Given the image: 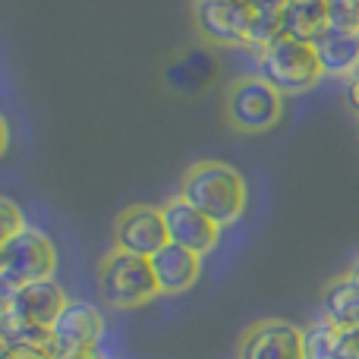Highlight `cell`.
I'll list each match as a JSON object with an SVG mask.
<instances>
[{
  "instance_id": "1",
  "label": "cell",
  "mask_w": 359,
  "mask_h": 359,
  "mask_svg": "<svg viewBox=\"0 0 359 359\" xmlns=\"http://www.w3.org/2000/svg\"><path fill=\"white\" fill-rule=\"evenodd\" d=\"M177 196L196 211H202L221 230L240 221L249 205L246 180L227 161H196L180 180Z\"/></svg>"
},
{
  "instance_id": "2",
  "label": "cell",
  "mask_w": 359,
  "mask_h": 359,
  "mask_svg": "<svg viewBox=\"0 0 359 359\" xmlns=\"http://www.w3.org/2000/svg\"><path fill=\"white\" fill-rule=\"evenodd\" d=\"M262 79L280 95H306L325 79V69L316 57V48L309 41H297V38H278L268 44L265 50H255Z\"/></svg>"
},
{
  "instance_id": "3",
  "label": "cell",
  "mask_w": 359,
  "mask_h": 359,
  "mask_svg": "<svg viewBox=\"0 0 359 359\" xmlns=\"http://www.w3.org/2000/svg\"><path fill=\"white\" fill-rule=\"evenodd\" d=\"M98 293L111 309H139L161 297L151 262L142 255L111 249L98 265Z\"/></svg>"
},
{
  "instance_id": "4",
  "label": "cell",
  "mask_w": 359,
  "mask_h": 359,
  "mask_svg": "<svg viewBox=\"0 0 359 359\" xmlns=\"http://www.w3.org/2000/svg\"><path fill=\"white\" fill-rule=\"evenodd\" d=\"M224 114L236 133L259 136V133L278 126L280 114H284V95L268 86L262 76H243L227 88Z\"/></svg>"
},
{
  "instance_id": "5",
  "label": "cell",
  "mask_w": 359,
  "mask_h": 359,
  "mask_svg": "<svg viewBox=\"0 0 359 359\" xmlns=\"http://www.w3.org/2000/svg\"><path fill=\"white\" fill-rule=\"evenodd\" d=\"M57 271V249L41 230L25 227L6 246H0V280L6 287H22L32 280L54 278Z\"/></svg>"
},
{
  "instance_id": "6",
  "label": "cell",
  "mask_w": 359,
  "mask_h": 359,
  "mask_svg": "<svg viewBox=\"0 0 359 359\" xmlns=\"http://www.w3.org/2000/svg\"><path fill=\"white\" fill-rule=\"evenodd\" d=\"M192 19L205 41L221 48H246L252 13L243 0H192Z\"/></svg>"
},
{
  "instance_id": "7",
  "label": "cell",
  "mask_w": 359,
  "mask_h": 359,
  "mask_svg": "<svg viewBox=\"0 0 359 359\" xmlns=\"http://www.w3.org/2000/svg\"><path fill=\"white\" fill-rule=\"evenodd\" d=\"M161 246H168V227L164 215L155 205H130L117 215L114 224V249L151 259Z\"/></svg>"
},
{
  "instance_id": "8",
  "label": "cell",
  "mask_w": 359,
  "mask_h": 359,
  "mask_svg": "<svg viewBox=\"0 0 359 359\" xmlns=\"http://www.w3.org/2000/svg\"><path fill=\"white\" fill-rule=\"evenodd\" d=\"M240 359H306L303 328L287 318H262L243 334Z\"/></svg>"
},
{
  "instance_id": "9",
  "label": "cell",
  "mask_w": 359,
  "mask_h": 359,
  "mask_svg": "<svg viewBox=\"0 0 359 359\" xmlns=\"http://www.w3.org/2000/svg\"><path fill=\"white\" fill-rule=\"evenodd\" d=\"M161 215H164V227H168V243H177V246L189 249L196 255H208L217 249L221 243V227L215 221L196 211L189 202H183L180 196L168 198L161 205Z\"/></svg>"
},
{
  "instance_id": "10",
  "label": "cell",
  "mask_w": 359,
  "mask_h": 359,
  "mask_svg": "<svg viewBox=\"0 0 359 359\" xmlns=\"http://www.w3.org/2000/svg\"><path fill=\"white\" fill-rule=\"evenodd\" d=\"M50 337H54V356L67 353V350L101 347L104 316H101L98 306L86 303V299H67V306L50 325Z\"/></svg>"
},
{
  "instance_id": "11",
  "label": "cell",
  "mask_w": 359,
  "mask_h": 359,
  "mask_svg": "<svg viewBox=\"0 0 359 359\" xmlns=\"http://www.w3.org/2000/svg\"><path fill=\"white\" fill-rule=\"evenodd\" d=\"M67 293L63 287L57 284L54 278H44V280H32V284H22L13 290V299L6 309L13 316L25 318L32 325H41V328H50L54 318L60 316V309L67 306Z\"/></svg>"
},
{
  "instance_id": "12",
  "label": "cell",
  "mask_w": 359,
  "mask_h": 359,
  "mask_svg": "<svg viewBox=\"0 0 359 359\" xmlns=\"http://www.w3.org/2000/svg\"><path fill=\"white\" fill-rule=\"evenodd\" d=\"M151 271H155L158 290L168 293V297H180V293H189L198 284V274H202V255L189 252V249L168 243L151 255Z\"/></svg>"
},
{
  "instance_id": "13",
  "label": "cell",
  "mask_w": 359,
  "mask_h": 359,
  "mask_svg": "<svg viewBox=\"0 0 359 359\" xmlns=\"http://www.w3.org/2000/svg\"><path fill=\"white\" fill-rule=\"evenodd\" d=\"M316 57L322 63L325 76H334V79H350L359 67V32L350 29H328L312 41Z\"/></svg>"
},
{
  "instance_id": "14",
  "label": "cell",
  "mask_w": 359,
  "mask_h": 359,
  "mask_svg": "<svg viewBox=\"0 0 359 359\" xmlns=\"http://www.w3.org/2000/svg\"><path fill=\"white\" fill-rule=\"evenodd\" d=\"M322 322H328L334 331L359 328V280L344 271L341 278L328 280L322 290Z\"/></svg>"
},
{
  "instance_id": "15",
  "label": "cell",
  "mask_w": 359,
  "mask_h": 359,
  "mask_svg": "<svg viewBox=\"0 0 359 359\" xmlns=\"http://www.w3.org/2000/svg\"><path fill=\"white\" fill-rule=\"evenodd\" d=\"M280 22H284L287 38L309 41V44L331 25L325 0H287L284 13H280Z\"/></svg>"
},
{
  "instance_id": "16",
  "label": "cell",
  "mask_w": 359,
  "mask_h": 359,
  "mask_svg": "<svg viewBox=\"0 0 359 359\" xmlns=\"http://www.w3.org/2000/svg\"><path fill=\"white\" fill-rule=\"evenodd\" d=\"M303 341L306 359H341V331H334L322 318L309 328H303Z\"/></svg>"
},
{
  "instance_id": "17",
  "label": "cell",
  "mask_w": 359,
  "mask_h": 359,
  "mask_svg": "<svg viewBox=\"0 0 359 359\" xmlns=\"http://www.w3.org/2000/svg\"><path fill=\"white\" fill-rule=\"evenodd\" d=\"M22 230H25L22 208H19L13 198L0 196V246H6V243H10L16 233H22Z\"/></svg>"
},
{
  "instance_id": "18",
  "label": "cell",
  "mask_w": 359,
  "mask_h": 359,
  "mask_svg": "<svg viewBox=\"0 0 359 359\" xmlns=\"http://www.w3.org/2000/svg\"><path fill=\"white\" fill-rule=\"evenodd\" d=\"M328 6V22L334 29H359V0H325Z\"/></svg>"
},
{
  "instance_id": "19",
  "label": "cell",
  "mask_w": 359,
  "mask_h": 359,
  "mask_svg": "<svg viewBox=\"0 0 359 359\" xmlns=\"http://www.w3.org/2000/svg\"><path fill=\"white\" fill-rule=\"evenodd\" d=\"M0 359H54V350L25 347V344H0Z\"/></svg>"
},
{
  "instance_id": "20",
  "label": "cell",
  "mask_w": 359,
  "mask_h": 359,
  "mask_svg": "<svg viewBox=\"0 0 359 359\" xmlns=\"http://www.w3.org/2000/svg\"><path fill=\"white\" fill-rule=\"evenodd\" d=\"M249 6L252 16H280L287 6V0H243Z\"/></svg>"
},
{
  "instance_id": "21",
  "label": "cell",
  "mask_w": 359,
  "mask_h": 359,
  "mask_svg": "<svg viewBox=\"0 0 359 359\" xmlns=\"http://www.w3.org/2000/svg\"><path fill=\"white\" fill-rule=\"evenodd\" d=\"M341 359H359V328L341 334Z\"/></svg>"
},
{
  "instance_id": "22",
  "label": "cell",
  "mask_w": 359,
  "mask_h": 359,
  "mask_svg": "<svg viewBox=\"0 0 359 359\" xmlns=\"http://www.w3.org/2000/svg\"><path fill=\"white\" fill-rule=\"evenodd\" d=\"M54 359H107L101 353V347H82V350H67V353H57Z\"/></svg>"
},
{
  "instance_id": "23",
  "label": "cell",
  "mask_w": 359,
  "mask_h": 359,
  "mask_svg": "<svg viewBox=\"0 0 359 359\" xmlns=\"http://www.w3.org/2000/svg\"><path fill=\"white\" fill-rule=\"evenodd\" d=\"M347 104H350L353 114H359V67H356V73L347 79Z\"/></svg>"
},
{
  "instance_id": "24",
  "label": "cell",
  "mask_w": 359,
  "mask_h": 359,
  "mask_svg": "<svg viewBox=\"0 0 359 359\" xmlns=\"http://www.w3.org/2000/svg\"><path fill=\"white\" fill-rule=\"evenodd\" d=\"M6 149H10V123H6V117L0 114V158L6 155Z\"/></svg>"
},
{
  "instance_id": "25",
  "label": "cell",
  "mask_w": 359,
  "mask_h": 359,
  "mask_svg": "<svg viewBox=\"0 0 359 359\" xmlns=\"http://www.w3.org/2000/svg\"><path fill=\"white\" fill-rule=\"evenodd\" d=\"M347 274H353V278L359 280V255H356V259H353V262H350V268H347Z\"/></svg>"
},
{
  "instance_id": "26",
  "label": "cell",
  "mask_w": 359,
  "mask_h": 359,
  "mask_svg": "<svg viewBox=\"0 0 359 359\" xmlns=\"http://www.w3.org/2000/svg\"><path fill=\"white\" fill-rule=\"evenodd\" d=\"M356 32H359V29H356Z\"/></svg>"
}]
</instances>
